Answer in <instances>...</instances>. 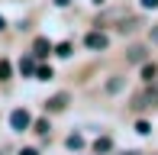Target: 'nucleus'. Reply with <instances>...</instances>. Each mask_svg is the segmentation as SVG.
Wrapping results in <instances>:
<instances>
[{
	"label": "nucleus",
	"mask_w": 158,
	"mask_h": 155,
	"mask_svg": "<svg viewBox=\"0 0 158 155\" xmlns=\"http://www.w3.org/2000/svg\"><path fill=\"white\" fill-rule=\"evenodd\" d=\"M135 107H158V81H148V87L135 97Z\"/></svg>",
	"instance_id": "nucleus-1"
},
{
	"label": "nucleus",
	"mask_w": 158,
	"mask_h": 155,
	"mask_svg": "<svg viewBox=\"0 0 158 155\" xmlns=\"http://www.w3.org/2000/svg\"><path fill=\"white\" fill-rule=\"evenodd\" d=\"M29 123H32V116L26 113V110H13V113H10V126H13V129H19V132H23Z\"/></svg>",
	"instance_id": "nucleus-2"
},
{
	"label": "nucleus",
	"mask_w": 158,
	"mask_h": 155,
	"mask_svg": "<svg viewBox=\"0 0 158 155\" xmlns=\"http://www.w3.org/2000/svg\"><path fill=\"white\" fill-rule=\"evenodd\" d=\"M84 42H87V48H106V45H110V39H106L103 32H87Z\"/></svg>",
	"instance_id": "nucleus-3"
},
{
	"label": "nucleus",
	"mask_w": 158,
	"mask_h": 155,
	"mask_svg": "<svg viewBox=\"0 0 158 155\" xmlns=\"http://www.w3.org/2000/svg\"><path fill=\"white\" fill-rule=\"evenodd\" d=\"M64 103H68V94H55L45 107H48V110H64Z\"/></svg>",
	"instance_id": "nucleus-4"
},
{
	"label": "nucleus",
	"mask_w": 158,
	"mask_h": 155,
	"mask_svg": "<svg viewBox=\"0 0 158 155\" xmlns=\"http://www.w3.org/2000/svg\"><path fill=\"white\" fill-rule=\"evenodd\" d=\"M64 145H68L71 152H77V149H84V139H81V136L74 132V136H68V139H64Z\"/></svg>",
	"instance_id": "nucleus-5"
},
{
	"label": "nucleus",
	"mask_w": 158,
	"mask_h": 155,
	"mask_svg": "<svg viewBox=\"0 0 158 155\" xmlns=\"http://www.w3.org/2000/svg\"><path fill=\"white\" fill-rule=\"evenodd\" d=\"M110 149H113V142H110L106 136H103V139H97V142H94V152H97V155H100V152H110Z\"/></svg>",
	"instance_id": "nucleus-6"
},
{
	"label": "nucleus",
	"mask_w": 158,
	"mask_h": 155,
	"mask_svg": "<svg viewBox=\"0 0 158 155\" xmlns=\"http://www.w3.org/2000/svg\"><path fill=\"white\" fill-rule=\"evenodd\" d=\"M19 71H23V74H32L35 71V58H23V61H19Z\"/></svg>",
	"instance_id": "nucleus-7"
},
{
	"label": "nucleus",
	"mask_w": 158,
	"mask_h": 155,
	"mask_svg": "<svg viewBox=\"0 0 158 155\" xmlns=\"http://www.w3.org/2000/svg\"><path fill=\"white\" fill-rule=\"evenodd\" d=\"M32 48H35V55H39V58H42V55H48V42H45V39H35Z\"/></svg>",
	"instance_id": "nucleus-8"
},
{
	"label": "nucleus",
	"mask_w": 158,
	"mask_h": 155,
	"mask_svg": "<svg viewBox=\"0 0 158 155\" xmlns=\"http://www.w3.org/2000/svg\"><path fill=\"white\" fill-rule=\"evenodd\" d=\"M155 74H158L155 65H145V68H142V78H145V81H155Z\"/></svg>",
	"instance_id": "nucleus-9"
},
{
	"label": "nucleus",
	"mask_w": 158,
	"mask_h": 155,
	"mask_svg": "<svg viewBox=\"0 0 158 155\" xmlns=\"http://www.w3.org/2000/svg\"><path fill=\"white\" fill-rule=\"evenodd\" d=\"M142 55H145V48H142V45L129 48V58H132V61H142Z\"/></svg>",
	"instance_id": "nucleus-10"
},
{
	"label": "nucleus",
	"mask_w": 158,
	"mask_h": 155,
	"mask_svg": "<svg viewBox=\"0 0 158 155\" xmlns=\"http://www.w3.org/2000/svg\"><path fill=\"white\" fill-rule=\"evenodd\" d=\"M58 55H61V58H68V55H71V45H68V42H61V45H58Z\"/></svg>",
	"instance_id": "nucleus-11"
},
{
	"label": "nucleus",
	"mask_w": 158,
	"mask_h": 155,
	"mask_svg": "<svg viewBox=\"0 0 158 155\" xmlns=\"http://www.w3.org/2000/svg\"><path fill=\"white\" fill-rule=\"evenodd\" d=\"M0 78H10V61H0Z\"/></svg>",
	"instance_id": "nucleus-12"
},
{
	"label": "nucleus",
	"mask_w": 158,
	"mask_h": 155,
	"mask_svg": "<svg viewBox=\"0 0 158 155\" xmlns=\"http://www.w3.org/2000/svg\"><path fill=\"white\" fill-rule=\"evenodd\" d=\"M142 6H145V10H155V6H158V0H142Z\"/></svg>",
	"instance_id": "nucleus-13"
},
{
	"label": "nucleus",
	"mask_w": 158,
	"mask_h": 155,
	"mask_svg": "<svg viewBox=\"0 0 158 155\" xmlns=\"http://www.w3.org/2000/svg\"><path fill=\"white\" fill-rule=\"evenodd\" d=\"M19 155H39V152H35V149H23V152H19Z\"/></svg>",
	"instance_id": "nucleus-14"
},
{
	"label": "nucleus",
	"mask_w": 158,
	"mask_h": 155,
	"mask_svg": "<svg viewBox=\"0 0 158 155\" xmlns=\"http://www.w3.org/2000/svg\"><path fill=\"white\" fill-rule=\"evenodd\" d=\"M152 42H158V26H155V29H152Z\"/></svg>",
	"instance_id": "nucleus-15"
},
{
	"label": "nucleus",
	"mask_w": 158,
	"mask_h": 155,
	"mask_svg": "<svg viewBox=\"0 0 158 155\" xmlns=\"http://www.w3.org/2000/svg\"><path fill=\"white\" fill-rule=\"evenodd\" d=\"M55 3H58V6H68V0H55Z\"/></svg>",
	"instance_id": "nucleus-16"
},
{
	"label": "nucleus",
	"mask_w": 158,
	"mask_h": 155,
	"mask_svg": "<svg viewBox=\"0 0 158 155\" xmlns=\"http://www.w3.org/2000/svg\"><path fill=\"white\" fill-rule=\"evenodd\" d=\"M0 29H3V16H0Z\"/></svg>",
	"instance_id": "nucleus-17"
},
{
	"label": "nucleus",
	"mask_w": 158,
	"mask_h": 155,
	"mask_svg": "<svg viewBox=\"0 0 158 155\" xmlns=\"http://www.w3.org/2000/svg\"><path fill=\"white\" fill-rule=\"evenodd\" d=\"M94 3H103V0H94Z\"/></svg>",
	"instance_id": "nucleus-18"
}]
</instances>
